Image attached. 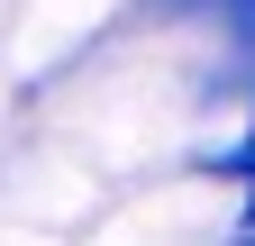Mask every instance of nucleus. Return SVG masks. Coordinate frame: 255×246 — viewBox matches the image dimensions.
Masks as SVG:
<instances>
[{"instance_id":"f03ea898","label":"nucleus","mask_w":255,"mask_h":246,"mask_svg":"<svg viewBox=\"0 0 255 246\" xmlns=\"http://www.w3.org/2000/svg\"><path fill=\"white\" fill-rule=\"evenodd\" d=\"M219 246H255V237H246V228H228V237H219Z\"/></svg>"},{"instance_id":"f257e3e1","label":"nucleus","mask_w":255,"mask_h":246,"mask_svg":"<svg viewBox=\"0 0 255 246\" xmlns=\"http://www.w3.org/2000/svg\"><path fill=\"white\" fill-rule=\"evenodd\" d=\"M237 228H246V237H255V192H237Z\"/></svg>"}]
</instances>
